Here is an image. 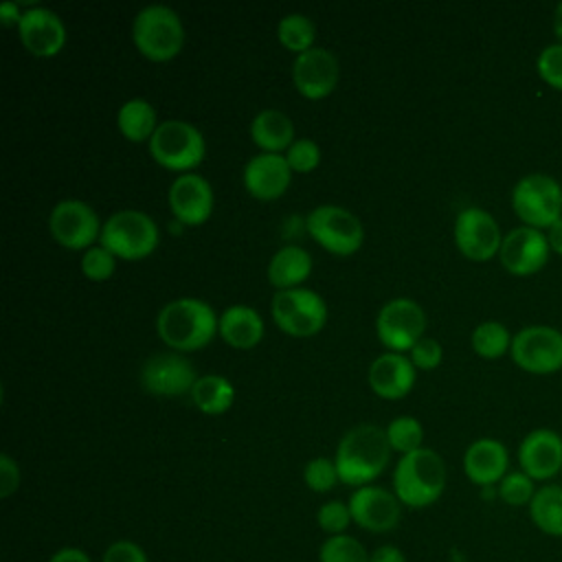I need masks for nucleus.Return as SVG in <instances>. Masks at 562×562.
Here are the masks:
<instances>
[{
	"instance_id": "obj_11",
	"label": "nucleus",
	"mask_w": 562,
	"mask_h": 562,
	"mask_svg": "<svg viewBox=\"0 0 562 562\" xmlns=\"http://www.w3.org/2000/svg\"><path fill=\"white\" fill-rule=\"evenodd\" d=\"M97 211L83 200H59L48 215V231L68 250H88L101 237Z\"/></svg>"
},
{
	"instance_id": "obj_47",
	"label": "nucleus",
	"mask_w": 562,
	"mask_h": 562,
	"mask_svg": "<svg viewBox=\"0 0 562 562\" xmlns=\"http://www.w3.org/2000/svg\"><path fill=\"white\" fill-rule=\"evenodd\" d=\"M553 31H555V35L560 37V42H562V2L555 7V15H553Z\"/></svg>"
},
{
	"instance_id": "obj_18",
	"label": "nucleus",
	"mask_w": 562,
	"mask_h": 562,
	"mask_svg": "<svg viewBox=\"0 0 562 562\" xmlns=\"http://www.w3.org/2000/svg\"><path fill=\"white\" fill-rule=\"evenodd\" d=\"M18 33L24 48L35 57H55L66 44V26L48 7H29L22 11Z\"/></svg>"
},
{
	"instance_id": "obj_45",
	"label": "nucleus",
	"mask_w": 562,
	"mask_h": 562,
	"mask_svg": "<svg viewBox=\"0 0 562 562\" xmlns=\"http://www.w3.org/2000/svg\"><path fill=\"white\" fill-rule=\"evenodd\" d=\"M20 18H22V11L18 9V2L7 0V2L0 4V20H2L4 24H18Z\"/></svg>"
},
{
	"instance_id": "obj_31",
	"label": "nucleus",
	"mask_w": 562,
	"mask_h": 562,
	"mask_svg": "<svg viewBox=\"0 0 562 562\" xmlns=\"http://www.w3.org/2000/svg\"><path fill=\"white\" fill-rule=\"evenodd\" d=\"M512 347L509 331L498 321H485L472 331V349L481 358H501Z\"/></svg>"
},
{
	"instance_id": "obj_42",
	"label": "nucleus",
	"mask_w": 562,
	"mask_h": 562,
	"mask_svg": "<svg viewBox=\"0 0 562 562\" xmlns=\"http://www.w3.org/2000/svg\"><path fill=\"white\" fill-rule=\"evenodd\" d=\"M20 485V468L18 463L2 452L0 454V498H9Z\"/></svg>"
},
{
	"instance_id": "obj_22",
	"label": "nucleus",
	"mask_w": 562,
	"mask_h": 562,
	"mask_svg": "<svg viewBox=\"0 0 562 562\" xmlns=\"http://www.w3.org/2000/svg\"><path fill=\"white\" fill-rule=\"evenodd\" d=\"M367 380L375 395L384 400H400L408 395L415 384V364L404 353L386 351L369 364Z\"/></svg>"
},
{
	"instance_id": "obj_23",
	"label": "nucleus",
	"mask_w": 562,
	"mask_h": 562,
	"mask_svg": "<svg viewBox=\"0 0 562 562\" xmlns=\"http://www.w3.org/2000/svg\"><path fill=\"white\" fill-rule=\"evenodd\" d=\"M507 448L498 439L481 437L465 448L463 470L468 479L481 487H492L494 483H501V479L507 474Z\"/></svg>"
},
{
	"instance_id": "obj_1",
	"label": "nucleus",
	"mask_w": 562,
	"mask_h": 562,
	"mask_svg": "<svg viewBox=\"0 0 562 562\" xmlns=\"http://www.w3.org/2000/svg\"><path fill=\"white\" fill-rule=\"evenodd\" d=\"M391 446L386 430L375 424H360L347 430L334 454L338 479L345 485L362 487L371 485L389 465Z\"/></svg>"
},
{
	"instance_id": "obj_14",
	"label": "nucleus",
	"mask_w": 562,
	"mask_h": 562,
	"mask_svg": "<svg viewBox=\"0 0 562 562\" xmlns=\"http://www.w3.org/2000/svg\"><path fill=\"white\" fill-rule=\"evenodd\" d=\"M454 244L468 259L487 261L501 250L503 237L496 220L487 211L468 206L454 220Z\"/></svg>"
},
{
	"instance_id": "obj_32",
	"label": "nucleus",
	"mask_w": 562,
	"mask_h": 562,
	"mask_svg": "<svg viewBox=\"0 0 562 562\" xmlns=\"http://www.w3.org/2000/svg\"><path fill=\"white\" fill-rule=\"evenodd\" d=\"M384 430H386V439H389L391 450L408 454V452L422 448L424 428H422L419 419L413 417V415H400V417L391 419Z\"/></svg>"
},
{
	"instance_id": "obj_7",
	"label": "nucleus",
	"mask_w": 562,
	"mask_h": 562,
	"mask_svg": "<svg viewBox=\"0 0 562 562\" xmlns=\"http://www.w3.org/2000/svg\"><path fill=\"white\" fill-rule=\"evenodd\" d=\"M277 327L294 338H310L327 323V305L323 296L310 288L277 290L270 303Z\"/></svg>"
},
{
	"instance_id": "obj_12",
	"label": "nucleus",
	"mask_w": 562,
	"mask_h": 562,
	"mask_svg": "<svg viewBox=\"0 0 562 562\" xmlns=\"http://www.w3.org/2000/svg\"><path fill=\"white\" fill-rule=\"evenodd\" d=\"M514 362L529 373L562 369V331L547 325H529L512 338Z\"/></svg>"
},
{
	"instance_id": "obj_13",
	"label": "nucleus",
	"mask_w": 562,
	"mask_h": 562,
	"mask_svg": "<svg viewBox=\"0 0 562 562\" xmlns=\"http://www.w3.org/2000/svg\"><path fill=\"white\" fill-rule=\"evenodd\" d=\"M195 367L178 351L154 353L140 367V384L151 395L173 397L182 393H191L195 380Z\"/></svg>"
},
{
	"instance_id": "obj_15",
	"label": "nucleus",
	"mask_w": 562,
	"mask_h": 562,
	"mask_svg": "<svg viewBox=\"0 0 562 562\" xmlns=\"http://www.w3.org/2000/svg\"><path fill=\"white\" fill-rule=\"evenodd\" d=\"M351 520L371 533H386L400 522L402 503L400 498L378 485L356 487L347 501Z\"/></svg>"
},
{
	"instance_id": "obj_34",
	"label": "nucleus",
	"mask_w": 562,
	"mask_h": 562,
	"mask_svg": "<svg viewBox=\"0 0 562 562\" xmlns=\"http://www.w3.org/2000/svg\"><path fill=\"white\" fill-rule=\"evenodd\" d=\"M533 494H536L533 479L527 476L522 470L520 472H507L498 483L501 501H505L507 505H514V507H520V505L529 507Z\"/></svg>"
},
{
	"instance_id": "obj_30",
	"label": "nucleus",
	"mask_w": 562,
	"mask_h": 562,
	"mask_svg": "<svg viewBox=\"0 0 562 562\" xmlns=\"http://www.w3.org/2000/svg\"><path fill=\"white\" fill-rule=\"evenodd\" d=\"M277 37L288 50H294L299 55L314 46L316 26L303 13H288L277 24Z\"/></svg>"
},
{
	"instance_id": "obj_44",
	"label": "nucleus",
	"mask_w": 562,
	"mask_h": 562,
	"mask_svg": "<svg viewBox=\"0 0 562 562\" xmlns=\"http://www.w3.org/2000/svg\"><path fill=\"white\" fill-rule=\"evenodd\" d=\"M371 562H406V558L395 544H380L371 551Z\"/></svg>"
},
{
	"instance_id": "obj_36",
	"label": "nucleus",
	"mask_w": 562,
	"mask_h": 562,
	"mask_svg": "<svg viewBox=\"0 0 562 562\" xmlns=\"http://www.w3.org/2000/svg\"><path fill=\"white\" fill-rule=\"evenodd\" d=\"M114 268H116V257L101 244L83 250V255H81V272L90 281L110 279L114 274Z\"/></svg>"
},
{
	"instance_id": "obj_38",
	"label": "nucleus",
	"mask_w": 562,
	"mask_h": 562,
	"mask_svg": "<svg viewBox=\"0 0 562 562\" xmlns=\"http://www.w3.org/2000/svg\"><path fill=\"white\" fill-rule=\"evenodd\" d=\"M316 522L318 527L329 533V536H340L345 533V529L349 527L351 520V512H349V505L342 503V501H327L318 507L316 512Z\"/></svg>"
},
{
	"instance_id": "obj_26",
	"label": "nucleus",
	"mask_w": 562,
	"mask_h": 562,
	"mask_svg": "<svg viewBox=\"0 0 562 562\" xmlns=\"http://www.w3.org/2000/svg\"><path fill=\"white\" fill-rule=\"evenodd\" d=\"M250 136L261 151L281 154L294 143V123L281 110L268 108L250 121Z\"/></svg>"
},
{
	"instance_id": "obj_19",
	"label": "nucleus",
	"mask_w": 562,
	"mask_h": 562,
	"mask_svg": "<svg viewBox=\"0 0 562 562\" xmlns=\"http://www.w3.org/2000/svg\"><path fill=\"white\" fill-rule=\"evenodd\" d=\"M549 241L540 228L518 226L512 228L501 244V263L514 274H531L540 270L549 257Z\"/></svg>"
},
{
	"instance_id": "obj_33",
	"label": "nucleus",
	"mask_w": 562,
	"mask_h": 562,
	"mask_svg": "<svg viewBox=\"0 0 562 562\" xmlns=\"http://www.w3.org/2000/svg\"><path fill=\"white\" fill-rule=\"evenodd\" d=\"M321 562H371V553L353 536H329L318 551Z\"/></svg>"
},
{
	"instance_id": "obj_3",
	"label": "nucleus",
	"mask_w": 562,
	"mask_h": 562,
	"mask_svg": "<svg viewBox=\"0 0 562 562\" xmlns=\"http://www.w3.org/2000/svg\"><path fill=\"white\" fill-rule=\"evenodd\" d=\"M446 490V463L430 450L419 448L402 454L393 472V494L406 507H428Z\"/></svg>"
},
{
	"instance_id": "obj_8",
	"label": "nucleus",
	"mask_w": 562,
	"mask_h": 562,
	"mask_svg": "<svg viewBox=\"0 0 562 562\" xmlns=\"http://www.w3.org/2000/svg\"><path fill=\"white\" fill-rule=\"evenodd\" d=\"M305 228L318 246L340 257L353 255L364 241L362 222L349 209L338 204H321L312 209L305 217Z\"/></svg>"
},
{
	"instance_id": "obj_17",
	"label": "nucleus",
	"mask_w": 562,
	"mask_h": 562,
	"mask_svg": "<svg viewBox=\"0 0 562 562\" xmlns=\"http://www.w3.org/2000/svg\"><path fill=\"white\" fill-rule=\"evenodd\" d=\"M167 200L173 217L187 226L204 224L211 217L215 202L211 182L195 171L180 173L171 182Z\"/></svg>"
},
{
	"instance_id": "obj_46",
	"label": "nucleus",
	"mask_w": 562,
	"mask_h": 562,
	"mask_svg": "<svg viewBox=\"0 0 562 562\" xmlns=\"http://www.w3.org/2000/svg\"><path fill=\"white\" fill-rule=\"evenodd\" d=\"M547 241H549V246H551L555 252L562 255V217H558V220L549 226V231H547Z\"/></svg>"
},
{
	"instance_id": "obj_43",
	"label": "nucleus",
	"mask_w": 562,
	"mask_h": 562,
	"mask_svg": "<svg viewBox=\"0 0 562 562\" xmlns=\"http://www.w3.org/2000/svg\"><path fill=\"white\" fill-rule=\"evenodd\" d=\"M48 562H92V560H90V555H88L83 549H79V547H61V549H57V551L48 558Z\"/></svg>"
},
{
	"instance_id": "obj_41",
	"label": "nucleus",
	"mask_w": 562,
	"mask_h": 562,
	"mask_svg": "<svg viewBox=\"0 0 562 562\" xmlns=\"http://www.w3.org/2000/svg\"><path fill=\"white\" fill-rule=\"evenodd\" d=\"M101 562H149V560L140 544L132 540H116L105 549Z\"/></svg>"
},
{
	"instance_id": "obj_35",
	"label": "nucleus",
	"mask_w": 562,
	"mask_h": 562,
	"mask_svg": "<svg viewBox=\"0 0 562 562\" xmlns=\"http://www.w3.org/2000/svg\"><path fill=\"white\" fill-rule=\"evenodd\" d=\"M303 479H305V485L312 490V492H329L340 479H338V470H336V463L334 459H327V457H314L305 463V470H303Z\"/></svg>"
},
{
	"instance_id": "obj_6",
	"label": "nucleus",
	"mask_w": 562,
	"mask_h": 562,
	"mask_svg": "<svg viewBox=\"0 0 562 562\" xmlns=\"http://www.w3.org/2000/svg\"><path fill=\"white\" fill-rule=\"evenodd\" d=\"M147 145L151 158L158 165L182 173H189L193 167H198L206 154V140L202 132L193 123L180 119L160 121Z\"/></svg>"
},
{
	"instance_id": "obj_2",
	"label": "nucleus",
	"mask_w": 562,
	"mask_h": 562,
	"mask_svg": "<svg viewBox=\"0 0 562 562\" xmlns=\"http://www.w3.org/2000/svg\"><path fill=\"white\" fill-rule=\"evenodd\" d=\"M217 323L220 316L204 299L180 296L162 305L156 316V331L173 351H195L213 340Z\"/></svg>"
},
{
	"instance_id": "obj_24",
	"label": "nucleus",
	"mask_w": 562,
	"mask_h": 562,
	"mask_svg": "<svg viewBox=\"0 0 562 562\" xmlns=\"http://www.w3.org/2000/svg\"><path fill=\"white\" fill-rule=\"evenodd\" d=\"M217 334L235 349H252L263 338V318L255 307L235 303L220 314Z\"/></svg>"
},
{
	"instance_id": "obj_4",
	"label": "nucleus",
	"mask_w": 562,
	"mask_h": 562,
	"mask_svg": "<svg viewBox=\"0 0 562 562\" xmlns=\"http://www.w3.org/2000/svg\"><path fill=\"white\" fill-rule=\"evenodd\" d=\"M132 40L143 57L151 61H169L182 50L184 26L171 7L147 4L134 15Z\"/></svg>"
},
{
	"instance_id": "obj_21",
	"label": "nucleus",
	"mask_w": 562,
	"mask_h": 562,
	"mask_svg": "<svg viewBox=\"0 0 562 562\" xmlns=\"http://www.w3.org/2000/svg\"><path fill=\"white\" fill-rule=\"evenodd\" d=\"M520 470L533 481H547L562 468V437L549 428L531 430L518 448Z\"/></svg>"
},
{
	"instance_id": "obj_39",
	"label": "nucleus",
	"mask_w": 562,
	"mask_h": 562,
	"mask_svg": "<svg viewBox=\"0 0 562 562\" xmlns=\"http://www.w3.org/2000/svg\"><path fill=\"white\" fill-rule=\"evenodd\" d=\"M538 72L547 83L562 90V42L542 48L538 55Z\"/></svg>"
},
{
	"instance_id": "obj_40",
	"label": "nucleus",
	"mask_w": 562,
	"mask_h": 562,
	"mask_svg": "<svg viewBox=\"0 0 562 562\" xmlns=\"http://www.w3.org/2000/svg\"><path fill=\"white\" fill-rule=\"evenodd\" d=\"M441 358H443L441 345L435 338H428V336L417 340L415 347L411 349V362L415 364V369L430 371L441 362Z\"/></svg>"
},
{
	"instance_id": "obj_10",
	"label": "nucleus",
	"mask_w": 562,
	"mask_h": 562,
	"mask_svg": "<svg viewBox=\"0 0 562 562\" xmlns=\"http://www.w3.org/2000/svg\"><path fill=\"white\" fill-rule=\"evenodd\" d=\"M426 331V312L408 296L386 301L375 316V334L391 351H411Z\"/></svg>"
},
{
	"instance_id": "obj_16",
	"label": "nucleus",
	"mask_w": 562,
	"mask_h": 562,
	"mask_svg": "<svg viewBox=\"0 0 562 562\" xmlns=\"http://www.w3.org/2000/svg\"><path fill=\"white\" fill-rule=\"evenodd\" d=\"M340 77V66L336 55L329 48L312 46L305 53H299L292 61V81L294 88L305 99H323L334 92Z\"/></svg>"
},
{
	"instance_id": "obj_28",
	"label": "nucleus",
	"mask_w": 562,
	"mask_h": 562,
	"mask_svg": "<svg viewBox=\"0 0 562 562\" xmlns=\"http://www.w3.org/2000/svg\"><path fill=\"white\" fill-rule=\"evenodd\" d=\"M189 395L202 413L220 415V413H226L233 406L235 389H233L228 378H224L220 373H206V375H200L195 380Z\"/></svg>"
},
{
	"instance_id": "obj_27",
	"label": "nucleus",
	"mask_w": 562,
	"mask_h": 562,
	"mask_svg": "<svg viewBox=\"0 0 562 562\" xmlns=\"http://www.w3.org/2000/svg\"><path fill=\"white\" fill-rule=\"evenodd\" d=\"M116 127L132 143H143V140L149 143V138L158 127V116L154 105L140 97L127 99L116 112Z\"/></svg>"
},
{
	"instance_id": "obj_9",
	"label": "nucleus",
	"mask_w": 562,
	"mask_h": 562,
	"mask_svg": "<svg viewBox=\"0 0 562 562\" xmlns=\"http://www.w3.org/2000/svg\"><path fill=\"white\" fill-rule=\"evenodd\" d=\"M512 206L525 226L549 228L562 217V187L547 173H529L516 182Z\"/></svg>"
},
{
	"instance_id": "obj_20",
	"label": "nucleus",
	"mask_w": 562,
	"mask_h": 562,
	"mask_svg": "<svg viewBox=\"0 0 562 562\" xmlns=\"http://www.w3.org/2000/svg\"><path fill=\"white\" fill-rule=\"evenodd\" d=\"M246 191L257 200H277L292 180V169L283 154L259 151L244 165L241 173Z\"/></svg>"
},
{
	"instance_id": "obj_37",
	"label": "nucleus",
	"mask_w": 562,
	"mask_h": 562,
	"mask_svg": "<svg viewBox=\"0 0 562 562\" xmlns=\"http://www.w3.org/2000/svg\"><path fill=\"white\" fill-rule=\"evenodd\" d=\"M285 160L292 171L310 173L321 162V147L312 138H294V143L285 149Z\"/></svg>"
},
{
	"instance_id": "obj_5",
	"label": "nucleus",
	"mask_w": 562,
	"mask_h": 562,
	"mask_svg": "<svg viewBox=\"0 0 562 562\" xmlns=\"http://www.w3.org/2000/svg\"><path fill=\"white\" fill-rule=\"evenodd\" d=\"M160 241V233L156 222L136 209L114 211L103 228L99 244L108 248L114 257L134 261L151 255Z\"/></svg>"
},
{
	"instance_id": "obj_29",
	"label": "nucleus",
	"mask_w": 562,
	"mask_h": 562,
	"mask_svg": "<svg viewBox=\"0 0 562 562\" xmlns=\"http://www.w3.org/2000/svg\"><path fill=\"white\" fill-rule=\"evenodd\" d=\"M531 522L547 536L562 538V485H542L529 503Z\"/></svg>"
},
{
	"instance_id": "obj_25",
	"label": "nucleus",
	"mask_w": 562,
	"mask_h": 562,
	"mask_svg": "<svg viewBox=\"0 0 562 562\" xmlns=\"http://www.w3.org/2000/svg\"><path fill=\"white\" fill-rule=\"evenodd\" d=\"M312 272V257L301 246H281L268 261V281L277 290L301 288Z\"/></svg>"
}]
</instances>
